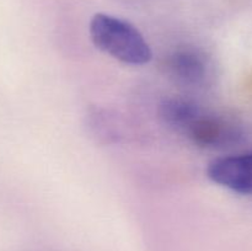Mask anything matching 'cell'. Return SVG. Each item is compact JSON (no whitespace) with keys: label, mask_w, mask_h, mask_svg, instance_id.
Returning a JSON list of instances; mask_svg holds the SVG:
<instances>
[{"label":"cell","mask_w":252,"mask_h":251,"mask_svg":"<svg viewBox=\"0 0 252 251\" xmlns=\"http://www.w3.org/2000/svg\"><path fill=\"white\" fill-rule=\"evenodd\" d=\"M201 112L202 110L197 103L184 97L164 98L159 106L161 120L167 126L182 133Z\"/></svg>","instance_id":"5"},{"label":"cell","mask_w":252,"mask_h":251,"mask_svg":"<svg viewBox=\"0 0 252 251\" xmlns=\"http://www.w3.org/2000/svg\"><path fill=\"white\" fill-rule=\"evenodd\" d=\"M207 176L219 186L252 196V152L213 160L207 167Z\"/></svg>","instance_id":"3"},{"label":"cell","mask_w":252,"mask_h":251,"mask_svg":"<svg viewBox=\"0 0 252 251\" xmlns=\"http://www.w3.org/2000/svg\"><path fill=\"white\" fill-rule=\"evenodd\" d=\"M167 73L182 85L201 86L208 78V62L202 53L192 48L172 52L166 59Z\"/></svg>","instance_id":"4"},{"label":"cell","mask_w":252,"mask_h":251,"mask_svg":"<svg viewBox=\"0 0 252 251\" xmlns=\"http://www.w3.org/2000/svg\"><path fill=\"white\" fill-rule=\"evenodd\" d=\"M95 47L122 63L144 65L153 58L149 43L130 22L107 14L94 15L89 26Z\"/></svg>","instance_id":"1"},{"label":"cell","mask_w":252,"mask_h":251,"mask_svg":"<svg viewBox=\"0 0 252 251\" xmlns=\"http://www.w3.org/2000/svg\"><path fill=\"white\" fill-rule=\"evenodd\" d=\"M193 144L202 148H225L240 143L244 138L241 126L230 118L208 115L202 111L184 130Z\"/></svg>","instance_id":"2"}]
</instances>
